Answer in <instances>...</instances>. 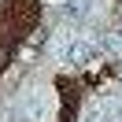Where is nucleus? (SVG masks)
I'll return each mask as SVG.
<instances>
[{
	"mask_svg": "<svg viewBox=\"0 0 122 122\" xmlns=\"http://www.w3.org/2000/svg\"><path fill=\"white\" fill-rule=\"evenodd\" d=\"M92 56H96V45H92L89 37H81V33H63V37L56 41V59H59L63 67H81Z\"/></svg>",
	"mask_w": 122,
	"mask_h": 122,
	"instance_id": "f257e3e1",
	"label": "nucleus"
},
{
	"mask_svg": "<svg viewBox=\"0 0 122 122\" xmlns=\"http://www.w3.org/2000/svg\"><path fill=\"white\" fill-rule=\"evenodd\" d=\"M48 111H52V104H48L45 89H33L30 96L22 100V118H26V122H45Z\"/></svg>",
	"mask_w": 122,
	"mask_h": 122,
	"instance_id": "f03ea898",
	"label": "nucleus"
},
{
	"mask_svg": "<svg viewBox=\"0 0 122 122\" xmlns=\"http://www.w3.org/2000/svg\"><path fill=\"white\" fill-rule=\"evenodd\" d=\"M92 4L96 0H63V19L67 22H81V19L92 15Z\"/></svg>",
	"mask_w": 122,
	"mask_h": 122,
	"instance_id": "7ed1b4c3",
	"label": "nucleus"
},
{
	"mask_svg": "<svg viewBox=\"0 0 122 122\" xmlns=\"http://www.w3.org/2000/svg\"><path fill=\"white\" fill-rule=\"evenodd\" d=\"M85 122H111V118H107V111H104V107H96V111H89V115H85Z\"/></svg>",
	"mask_w": 122,
	"mask_h": 122,
	"instance_id": "20e7f679",
	"label": "nucleus"
},
{
	"mask_svg": "<svg viewBox=\"0 0 122 122\" xmlns=\"http://www.w3.org/2000/svg\"><path fill=\"white\" fill-rule=\"evenodd\" d=\"M118 122H122V118H118Z\"/></svg>",
	"mask_w": 122,
	"mask_h": 122,
	"instance_id": "39448f33",
	"label": "nucleus"
}]
</instances>
